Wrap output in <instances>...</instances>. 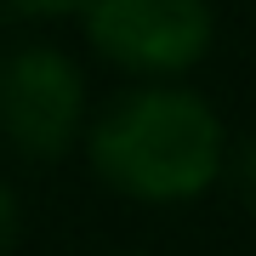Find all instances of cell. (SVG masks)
<instances>
[{
	"instance_id": "1",
	"label": "cell",
	"mask_w": 256,
	"mask_h": 256,
	"mask_svg": "<svg viewBox=\"0 0 256 256\" xmlns=\"http://www.w3.org/2000/svg\"><path fill=\"white\" fill-rule=\"evenodd\" d=\"M86 160L97 182L131 205H188L222 182L228 131L182 80H137L86 120Z\"/></svg>"
},
{
	"instance_id": "2",
	"label": "cell",
	"mask_w": 256,
	"mask_h": 256,
	"mask_svg": "<svg viewBox=\"0 0 256 256\" xmlns=\"http://www.w3.org/2000/svg\"><path fill=\"white\" fill-rule=\"evenodd\" d=\"M86 40L131 80H182L216 46L210 0H86Z\"/></svg>"
},
{
	"instance_id": "3",
	"label": "cell",
	"mask_w": 256,
	"mask_h": 256,
	"mask_svg": "<svg viewBox=\"0 0 256 256\" xmlns=\"http://www.w3.org/2000/svg\"><path fill=\"white\" fill-rule=\"evenodd\" d=\"M86 131V74L57 46L0 57V142L28 165H57Z\"/></svg>"
},
{
	"instance_id": "4",
	"label": "cell",
	"mask_w": 256,
	"mask_h": 256,
	"mask_svg": "<svg viewBox=\"0 0 256 256\" xmlns=\"http://www.w3.org/2000/svg\"><path fill=\"white\" fill-rule=\"evenodd\" d=\"M222 176L234 182V194H239V205L256 216V131L239 148H228V160H222Z\"/></svg>"
},
{
	"instance_id": "5",
	"label": "cell",
	"mask_w": 256,
	"mask_h": 256,
	"mask_svg": "<svg viewBox=\"0 0 256 256\" xmlns=\"http://www.w3.org/2000/svg\"><path fill=\"white\" fill-rule=\"evenodd\" d=\"M23 239V205L18 194H12V182H0V256H12Z\"/></svg>"
},
{
	"instance_id": "6",
	"label": "cell",
	"mask_w": 256,
	"mask_h": 256,
	"mask_svg": "<svg viewBox=\"0 0 256 256\" xmlns=\"http://www.w3.org/2000/svg\"><path fill=\"white\" fill-rule=\"evenodd\" d=\"M18 12H28V18H68V12H80L86 0H12Z\"/></svg>"
},
{
	"instance_id": "7",
	"label": "cell",
	"mask_w": 256,
	"mask_h": 256,
	"mask_svg": "<svg viewBox=\"0 0 256 256\" xmlns=\"http://www.w3.org/2000/svg\"><path fill=\"white\" fill-rule=\"evenodd\" d=\"M120 256H154V250H120Z\"/></svg>"
}]
</instances>
